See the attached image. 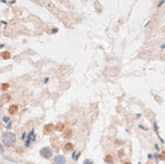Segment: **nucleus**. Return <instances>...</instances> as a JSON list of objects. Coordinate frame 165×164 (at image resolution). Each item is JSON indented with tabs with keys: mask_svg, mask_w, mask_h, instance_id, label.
Instances as JSON below:
<instances>
[{
	"mask_svg": "<svg viewBox=\"0 0 165 164\" xmlns=\"http://www.w3.org/2000/svg\"><path fill=\"white\" fill-rule=\"evenodd\" d=\"M40 154L45 159H49L52 156V150L49 147H44L40 151Z\"/></svg>",
	"mask_w": 165,
	"mask_h": 164,
	"instance_id": "f03ea898",
	"label": "nucleus"
},
{
	"mask_svg": "<svg viewBox=\"0 0 165 164\" xmlns=\"http://www.w3.org/2000/svg\"><path fill=\"white\" fill-rule=\"evenodd\" d=\"M71 135H72V131L71 130H67V132L65 133V137H71Z\"/></svg>",
	"mask_w": 165,
	"mask_h": 164,
	"instance_id": "9d476101",
	"label": "nucleus"
},
{
	"mask_svg": "<svg viewBox=\"0 0 165 164\" xmlns=\"http://www.w3.org/2000/svg\"><path fill=\"white\" fill-rule=\"evenodd\" d=\"M73 149H74V146H73V144L70 143H67V144L65 145V150L67 151H72Z\"/></svg>",
	"mask_w": 165,
	"mask_h": 164,
	"instance_id": "0eeeda50",
	"label": "nucleus"
},
{
	"mask_svg": "<svg viewBox=\"0 0 165 164\" xmlns=\"http://www.w3.org/2000/svg\"><path fill=\"white\" fill-rule=\"evenodd\" d=\"M105 161L107 162V163H112L113 162V157L111 155H107L105 157Z\"/></svg>",
	"mask_w": 165,
	"mask_h": 164,
	"instance_id": "1a4fd4ad",
	"label": "nucleus"
},
{
	"mask_svg": "<svg viewBox=\"0 0 165 164\" xmlns=\"http://www.w3.org/2000/svg\"><path fill=\"white\" fill-rule=\"evenodd\" d=\"M4 147L2 146V144L0 143V154H3L4 153Z\"/></svg>",
	"mask_w": 165,
	"mask_h": 164,
	"instance_id": "2eb2a0df",
	"label": "nucleus"
},
{
	"mask_svg": "<svg viewBox=\"0 0 165 164\" xmlns=\"http://www.w3.org/2000/svg\"><path fill=\"white\" fill-rule=\"evenodd\" d=\"M124 164H131V163H130V162H125Z\"/></svg>",
	"mask_w": 165,
	"mask_h": 164,
	"instance_id": "6ab92c4d",
	"label": "nucleus"
},
{
	"mask_svg": "<svg viewBox=\"0 0 165 164\" xmlns=\"http://www.w3.org/2000/svg\"><path fill=\"white\" fill-rule=\"evenodd\" d=\"M54 163L55 164H66L67 163V160L66 158L62 155H58L55 157L54 159Z\"/></svg>",
	"mask_w": 165,
	"mask_h": 164,
	"instance_id": "7ed1b4c3",
	"label": "nucleus"
},
{
	"mask_svg": "<svg viewBox=\"0 0 165 164\" xmlns=\"http://www.w3.org/2000/svg\"><path fill=\"white\" fill-rule=\"evenodd\" d=\"M2 140L4 146H11L16 141V136L13 133L11 132H5L2 135Z\"/></svg>",
	"mask_w": 165,
	"mask_h": 164,
	"instance_id": "f257e3e1",
	"label": "nucleus"
},
{
	"mask_svg": "<svg viewBox=\"0 0 165 164\" xmlns=\"http://www.w3.org/2000/svg\"><path fill=\"white\" fill-rule=\"evenodd\" d=\"M45 131L47 132V133H51L52 131L54 130V126L52 124H49V125H46L45 126Z\"/></svg>",
	"mask_w": 165,
	"mask_h": 164,
	"instance_id": "39448f33",
	"label": "nucleus"
},
{
	"mask_svg": "<svg viewBox=\"0 0 165 164\" xmlns=\"http://www.w3.org/2000/svg\"><path fill=\"white\" fill-rule=\"evenodd\" d=\"M8 88H9V84H2V90H3V91H5V90H7Z\"/></svg>",
	"mask_w": 165,
	"mask_h": 164,
	"instance_id": "f8f14e48",
	"label": "nucleus"
},
{
	"mask_svg": "<svg viewBox=\"0 0 165 164\" xmlns=\"http://www.w3.org/2000/svg\"><path fill=\"white\" fill-rule=\"evenodd\" d=\"M165 1H160V4H158V6H160V5H161V4H163V3H164Z\"/></svg>",
	"mask_w": 165,
	"mask_h": 164,
	"instance_id": "f3484780",
	"label": "nucleus"
},
{
	"mask_svg": "<svg viewBox=\"0 0 165 164\" xmlns=\"http://www.w3.org/2000/svg\"><path fill=\"white\" fill-rule=\"evenodd\" d=\"M10 99L11 98H10V96H9L8 94H4L2 99H1V103L2 104H5V103H7L10 101Z\"/></svg>",
	"mask_w": 165,
	"mask_h": 164,
	"instance_id": "20e7f679",
	"label": "nucleus"
},
{
	"mask_svg": "<svg viewBox=\"0 0 165 164\" xmlns=\"http://www.w3.org/2000/svg\"><path fill=\"white\" fill-rule=\"evenodd\" d=\"M63 129H64V125L63 124H58V126H57V130H58V131H62Z\"/></svg>",
	"mask_w": 165,
	"mask_h": 164,
	"instance_id": "9b49d317",
	"label": "nucleus"
},
{
	"mask_svg": "<svg viewBox=\"0 0 165 164\" xmlns=\"http://www.w3.org/2000/svg\"><path fill=\"white\" fill-rule=\"evenodd\" d=\"M160 159L161 160H165V151H162L161 154H160Z\"/></svg>",
	"mask_w": 165,
	"mask_h": 164,
	"instance_id": "ddd939ff",
	"label": "nucleus"
},
{
	"mask_svg": "<svg viewBox=\"0 0 165 164\" xmlns=\"http://www.w3.org/2000/svg\"><path fill=\"white\" fill-rule=\"evenodd\" d=\"M18 109V107L16 105H12V106L9 108V113L10 114H14L15 111Z\"/></svg>",
	"mask_w": 165,
	"mask_h": 164,
	"instance_id": "423d86ee",
	"label": "nucleus"
},
{
	"mask_svg": "<svg viewBox=\"0 0 165 164\" xmlns=\"http://www.w3.org/2000/svg\"><path fill=\"white\" fill-rule=\"evenodd\" d=\"M84 164H93V160H92L86 159V160H85V161H84Z\"/></svg>",
	"mask_w": 165,
	"mask_h": 164,
	"instance_id": "4468645a",
	"label": "nucleus"
},
{
	"mask_svg": "<svg viewBox=\"0 0 165 164\" xmlns=\"http://www.w3.org/2000/svg\"><path fill=\"white\" fill-rule=\"evenodd\" d=\"M1 56H2V58H4V59H9V58H11V55L9 53L8 51H4L3 53L1 54Z\"/></svg>",
	"mask_w": 165,
	"mask_h": 164,
	"instance_id": "6e6552de",
	"label": "nucleus"
},
{
	"mask_svg": "<svg viewBox=\"0 0 165 164\" xmlns=\"http://www.w3.org/2000/svg\"><path fill=\"white\" fill-rule=\"evenodd\" d=\"M8 120H9V118H7V117H5V118H4V122H7Z\"/></svg>",
	"mask_w": 165,
	"mask_h": 164,
	"instance_id": "dca6fc26",
	"label": "nucleus"
},
{
	"mask_svg": "<svg viewBox=\"0 0 165 164\" xmlns=\"http://www.w3.org/2000/svg\"><path fill=\"white\" fill-rule=\"evenodd\" d=\"M161 48H165V44H163V45H161Z\"/></svg>",
	"mask_w": 165,
	"mask_h": 164,
	"instance_id": "a211bd4d",
	"label": "nucleus"
},
{
	"mask_svg": "<svg viewBox=\"0 0 165 164\" xmlns=\"http://www.w3.org/2000/svg\"><path fill=\"white\" fill-rule=\"evenodd\" d=\"M0 126H1V125H0Z\"/></svg>",
	"mask_w": 165,
	"mask_h": 164,
	"instance_id": "aec40b11",
	"label": "nucleus"
}]
</instances>
